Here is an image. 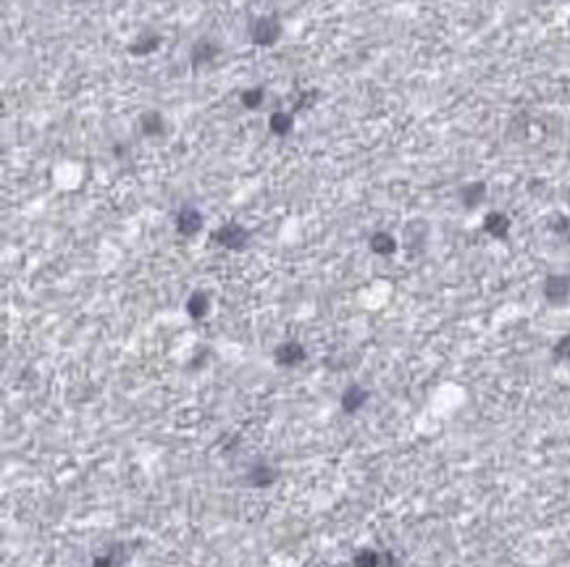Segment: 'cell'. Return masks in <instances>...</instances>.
<instances>
[{"label": "cell", "mask_w": 570, "mask_h": 567, "mask_svg": "<svg viewBox=\"0 0 570 567\" xmlns=\"http://www.w3.org/2000/svg\"><path fill=\"white\" fill-rule=\"evenodd\" d=\"M213 242L224 250H245L250 242V231L245 226H239L234 221H229L224 226H218L213 231Z\"/></svg>", "instance_id": "1"}, {"label": "cell", "mask_w": 570, "mask_h": 567, "mask_svg": "<svg viewBox=\"0 0 570 567\" xmlns=\"http://www.w3.org/2000/svg\"><path fill=\"white\" fill-rule=\"evenodd\" d=\"M250 37H252V43L260 45V47L273 45L281 37V22L276 16H260V19H255L252 27H250Z\"/></svg>", "instance_id": "2"}, {"label": "cell", "mask_w": 570, "mask_h": 567, "mask_svg": "<svg viewBox=\"0 0 570 567\" xmlns=\"http://www.w3.org/2000/svg\"><path fill=\"white\" fill-rule=\"evenodd\" d=\"M541 295L549 305H565L570 300V276H562V273L547 276L544 286H541Z\"/></svg>", "instance_id": "3"}, {"label": "cell", "mask_w": 570, "mask_h": 567, "mask_svg": "<svg viewBox=\"0 0 570 567\" xmlns=\"http://www.w3.org/2000/svg\"><path fill=\"white\" fill-rule=\"evenodd\" d=\"M273 360L281 368H297V365L308 360V349L302 347L300 341L290 339V341H281L279 347L273 349Z\"/></svg>", "instance_id": "4"}, {"label": "cell", "mask_w": 570, "mask_h": 567, "mask_svg": "<svg viewBox=\"0 0 570 567\" xmlns=\"http://www.w3.org/2000/svg\"><path fill=\"white\" fill-rule=\"evenodd\" d=\"M200 229H203V213L194 205H184L182 210L176 213V231H179L182 237H194Z\"/></svg>", "instance_id": "5"}, {"label": "cell", "mask_w": 570, "mask_h": 567, "mask_svg": "<svg viewBox=\"0 0 570 567\" xmlns=\"http://www.w3.org/2000/svg\"><path fill=\"white\" fill-rule=\"evenodd\" d=\"M276 478H279V470L273 468V465H269V462H258V465H252V468L248 470L245 483L252 486V489H266V486H273Z\"/></svg>", "instance_id": "6"}, {"label": "cell", "mask_w": 570, "mask_h": 567, "mask_svg": "<svg viewBox=\"0 0 570 567\" xmlns=\"http://www.w3.org/2000/svg\"><path fill=\"white\" fill-rule=\"evenodd\" d=\"M371 399V394H368L366 386H360V383H350L345 392H342V410H345L347 415H355L360 413L363 407H366V402Z\"/></svg>", "instance_id": "7"}, {"label": "cell", "mask_w": 570, "mask_h": 567, "mask_svg": "<svg viewBox=\"0 0 570 567\" xmlns=\"http://www.w3.org/2000/svg\"><path fill=\"white\" fill-rule=\"evenodd\" d=\"M484 231L489 237H494V240H507V234H510V219H507V213H502V210L486 213Z\"/></svg>", "instance_id": "8"}, {"label": "cell", "mask_w": 570, "mask_h": 567, "mask_svg": "<svg viewBox=\"0 0 570 567\" xmlns=\"http://www.w3.org/2000/svg\"><path fill=\"white\" fill-rule=\"evenodd\" d=\"M368 247H371V252L378 255V258H389V255L397 252V240H394L389 231H373L371 240H368Z\"/></svg>", "instance_id": "9"}, {"label": "cell", "mask_w": 570, "mask_h": 567, "mask_svg": "<svg viewBox=\"0 0 570 567\" xmlns=\"http://www.w3.org/2000/svg\"><path fill=\"white\" fill-rule=\"evenodd\" d=\"M218 53H221V45L213 43V40H208V37H203V40L194 43L190 58H192V66H200V64H211L213 58H218Z\"/></svg>", "instance_id": "10"}, {"label": "cell", "mask_w": 570, "mask_h": 567, "mask_svg": "<svg viewBox=\"0 0 570 567\" xmlns=\"http://www.w3.org/2000/svg\"><path fill=\"white\" fill-rule=\"evenodd\" d=\"M460 202H463V207H468V210H473L476 205H481L486 197V184L484 182H471V184H465L463 189H460Z\"/></svg>", "instance_id": "11"}, {"label": "cell", "mask_w": 570, "mask_h": 567, "mask_svg": "<svg viewBox=\"0 0 570 567\" xmlns=\"http://www.w3.org/2000/svg\"><path fill=\"white\" fill-rule=\"evenodd\" d=\"M163 129H166V121L158 110H148L140 116V131L145 137H161Z\"/></svg>", "instance_id": "12"}, {"label": "cell", "mask_w": 570, "mask_h": 567, "mask_svg": "<svg viewBox=\"0 0 570 567\" xmlns=\"http://www.w3.org/2000/svg\"><path fill=\"white\" fill-rule=\"evenodd\" d=\"M208 310H211V297L205 292H192V297L187 300V316L192 321H203L208 316Z\"/></svg>", "instance_id": "13"}, {"label": "cell", "mask_w": 570, "mask_h": 567, "mask_svg": "<svg viewBox=\"0 0 570 567\" xmlns=\"http://www.w3.org/2000/svg\"><path fill=\"white\" fill-rule=\"evenodd\" d=\"M381 559H384V552L363 546L352 554V567H381Z\"/></svg>", "instance_id": "14"}, {"label": "cell", "mask_w": 570, "mask_h": 567, "mask_svg": "<svg viewBox=\"0 0 570 567\" xmlns=\"http://www.w3.org/2000/svg\"><path fill=\"white\" fill-rule=\"evenodd\" d=\"M158 47H161V37H158L155 32H150V34L137 37V40L129 45V53L131 55H150L152 50H158Z\"/></svg>", "instance_id": "15"}, {"label": "cell", "mask_w": 570, "mask_h": 567, "mask_svg": "<svg viewBox=\"0 0 570 567\" xmlns=\"http://www.w3.org/2000/svg\"><path fill=\"white\" fill-rule=\"evenodd\" d=\"M269 129L273 131L276 137H287V134L292 131V113H284V110H276V113H271Z\"/></svg>", "instance_id": "16"}, {"label": "cell", "mask_w": 570, "mask_h": 567, "mask_svg": "<svg viewBox=\"0 0 570 567\" xmlns=\"http://www.w3.org/2000/svg\"><path fill=\"white\" fill-rule=\"evenodd\" d=\"M263 98H266V89L263 87L245 89V92H242V105H245V108H258Z\"/></svg>", "instance_id": "17"}, {"label": "cell", "mask_w": 570, "mask_h": 567, "mask_svg": "<svg viewBox=\"0 0 570 567\" xmlns=\"http://www.w3.org/2000/svg\"><path fill=\"white\" fill-rule=\"evenodd\" d=\"M552 355H555V360H570V334L557 339V344H555V349H552Z\"/></svg>", "instance_id": "18"}, {"label": "cell", "mask_w": 570, "mask_h": 567, "mask_svg": "<svg viewBox=\"0 0 570 567\" xmlns=\"http://www.w3.org/2000/svg\"><path fill=\"white\" fill-rule=\"evenodd\" d=\"M92 567H121V562L116 559V552H108V554H97L92 559Z\"/></svg>", "instance_id": "19"}, {"label": "cell", "mask_w": 570, "mask_h": 567, "mask_svg": "<svg viewBox=\"0 0 570 567\" xmlns=\"http://www.w3.org/2000/svg\"><path fill=\"white\" fill-rule=\"evenodd\" d=\"M381 567H397V557L392 552H384V559H381Z\"/></svg>", "instance_id": "20"}]
</instances>
